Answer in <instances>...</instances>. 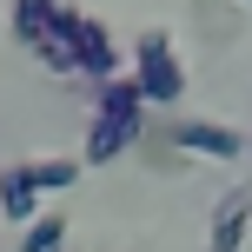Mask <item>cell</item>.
Masks as SVG:
<instances>
[{
  "label": "cell",
  "instance_id": "4",
  "mask_svg": "<svg viewBox=\"0 0 252 252\" xmlns=\"http://www.w3.org/2000/svg\"><path fill=\"white\" fill-rule=\"evenodd\" d=\"M166 146L179 153V159H246V133H232V126L219 120H173L166 126Z\"/></svg>",
  "mask_w": 252,
  "mask_h": 252
},
{
  "label": "cell",
  "instance_id": "10",
  "mask_svg": "<svg viewBox=\"0 0 252 252\" xmlns=\"http://www.w3.org/2000/svg\"><path fill=\"white\" fill-rule=\"evenodd\" d=\"M246 159H252V133H246Z\"/></svg>",
  "mask_w": 252,
  "mask_h": 252
},
{
  "label": "cell",
  "instance_id": "5",
  "mask_svg": "<svg viewBox=\"0 0 252 252\" xmlns=\"http://www.w3.org/2000/svg\"><path fill=\"white\" fill-rule=\"evenodd\" d=\"M246 226H252V192H226L206 226V252H239L246 246Z\"/></svg>",
  "mask_w": 252,
  "mask_h": 252
},
{
  "label": "cell",
  "instance_id": "8",
  "mask_svg": "<svg viewBox=\"0 0 252 252\" xmlns=\"http://www.w3.org/2000/svg\"><path fill=\"white\" fill-rule=\"evenodd\" d=\"M20 252H66V213H47L40 206V219L20 226Z\"/></svg>",
  "mask_w": 252,
  "mask_h": 252
},
{
  "label": "cell",
  "instance_id": "6",
  "mask_svg": "<svg viewBox=\"0 0 252 252\" xmlns=\"http://www.w3.org/2000/svg\"><path fill=\"white\" fill-rule=\"evenodd\" d=\"M0 219H7V226H27V219H40V186L27 179V159L0 173Z\"/></svg>",
  "mask_w": 252,
  "mask_h": 252
},
{
  "label": "cell",
  "instance_id": "3",
  "mask_svg": "<svg viewBox=\"0 0 252 252\" xmlns=\"http://www.w3.org/2000/svg\"><path fill=\"white\" fill-rule=\"evenodd\" d=\"M53 27H60L66 40H73V73L80 80H113V73H126V60H120V47H113V33H106L93 13H80V7H66L60 0V13H53Z\"/></svg>",
  "mask_w": 252,
  "mask_h": 252
},
{
  "label": "cell",
  "instance_id": "9",
  "mask_svg": "<svg viewBox=\"0 0 252 252\" xmlns=\"http://www.w3.org/2000/svg\"><path fill=\"white\" fill-rule=\"evenodd\" d=\"M80 173H87L80 159H27V179L40 186V199H47V192H66Z\"/></svg>",
  "mask_w": 252,
  "mask_h": 252
},
{
  "label": "cell",
  "instance_id": "2",
  "mask_svg": "<svg viewBox=\"0 0 252 252\" xmlns=\"http://www.w3.org/2000/svg\"><path fill=\"white\" fill-rule=\"evenodd\" d=\"M133 87H139L146 106H179V93H186V66H179L166 27H146V33L133 40Z\"/></svg>",
  "mask_w": 252,
  "mask_h": 252
},
{
  "label": "cell",
  "instance_id": "1",
  "mask_svg": "<svg viewBox=\"0 0 252 252\" xmlns=\"http://www.w3.org/2000/svg\"><path fill=\"white\" fill-rule=\"evenodd\" d=\"M139 133H146V100H139L133 73L100 80V93H93V126H87V153H80V166H113L120 153H133V146H139Z\"/></svg>",
  "mask_w": 252,
  "mask_h": 252
},
{
  "label": "cell",
  "instance_id": "11",
  "mask_svg": "<svg viewBox=\"0 0 252 252\" xmlns=\"http://www.w3.org/2000/svg\"><path fill=\"white\" fill-rule=\"evenodd\" d=\"M246 7H252V0H246Z\"/></svg>",
  "mask_w": 252,
  "mask_h": 252
},
{
  "label": "cell",
  "instance_id": "7",
  "mask_svg": "<svg viewBox=\"0 0 252 252\" xmlns=\"http://www.w3.org/2000/svg\"><path fill=\"white\" fill-rule=\"evenodd\" d=\"M53 13H60V0H13V13H7V27H13V40H20L27 53L47 40V27H53Z\"/></svg>",
  "mask_w": 252,
  "mask_h": 252
}]
</instances>
